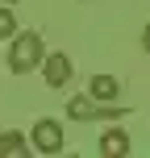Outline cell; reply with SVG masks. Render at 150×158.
<instances>
[{"instance_id":"1","label":"cell","mask_w":150,"mask_h":158,"mask_svg":"<svg viewBox=\"0 0 150 158\" xmlns=\"http://www.w3.org/2000/svg\"><path fill=\"white\" fill-rule=\"evenodd\" d=\"M38 63H46V46H42V33H38V29L13 33V50H8V71L25 75V71H33Z\"/></svg>"},{"instance_id":"2","label":"cell","mask_w":150,"mask_h":158,"mask_svg":"<svg viewBox=\"0 0 150 158\" xmlns=\"http://www.w3.org/2000/svg\"><path fill=\"white\" fill-rule=\"evenodd\" d=\"M33 150L38 154H58L63 150V125L58 121H38L33 125Z\"/></svg>"},{"instance_id":"3","label":"cell","mask_w":150,"mask_h":158,"mask_svg":"<svg viewBox=\"0 0 150 158\" xmlns=\"http://www.w3.org/2000/svg\"><path fill=\"white\" fill-rule=\"evenodd\" d=\"M42 75H46L50 87H67V79H71V58L67 54H50L46 63H42Z\"/></svg>"},{"instance_id":"4","label":"cell","mask_w":150,"mask_h":158,"mask_svg":"<svg viewBox=\"0 0 150 158\" xmlns=\"http://www.w3.org/2000/svg\"><path fill=\"white\" fill-rule=\"evenodd\" d=\"M96 112H100V100H96L92 92H88V96H75V100L67 104V117H71V121H92Z\"/></svg>"},{"instance_id":"5","label":"cell","mask_w":150,"mask_h":158,"mask_svg":"<svg viewBox=\"0 0 150 158\" xmlns=\"http://www.w3.org/2000/svg\"><path fill=\"white\" fill-rule=\"evenodd\" d=\"M100 154L104 158H125L129 154V137L121 133V129H109V133L100 137Z\"/></svg>"},{"instance_id":"6","label":"cell","mask_w":150,"mask_h":158,"mask_svg":"<svg viewBox=\"0 0 150 158\" xmlns=\"http://www.w3.org/2000/svg\"><path fill=\"white\" fill-rule=\"evenodd\" d=\"M88 92H92L100 104H113V100H117V92H121V83H117L113 75H92V87H88Z\"/></svg>"},{"instance_id":"7","label":"cell","mask_w":150,"mask_h":158,"mask_svg":"<svg viewBox=\"0 0 150 158\" xmlns=\"http://www.w3.org/2000/svg\"><path fill=\"white\" fill-rule=\"evenodd\" d=\"M0 158H29V142L21 133H0Z\"/></svg>"},{"instance_id":"8","label":"cell","mask_w":150,"mask_h":158,"mask_svg":"<svg viewBox=\"0 0 150 158\" xmlns=\"http://www.w3.org/2000/svg\"><path fill=\"white\" fill-rule=\"evenodd\" d=\"M17 33V17H13V8H0V38H13Z\"/></svg>"},{"instance_id":"9","label":"cell","mask_w":150,"mask_h":158,"mask_svg":"<svg viewBox=\"0 0 150 158\" xmlns=\"http://www.w3.org/2000/svg\"><path fill=\"white\" fill-rule=\"evenodd\" d=\"M142 46H146V54H150V25H146V33H142Z\"/></svg>"},{"instance_id":"10","label":"cell","mask_w":150,"mask_h":158,"mask_svg":"<svg viewBox=\"0 0 150 158\" xmlns=\"http://www.w3.org/2000/svg\"><path fill=\"white\" fill-rule=\"evenodd\" d=\"M4 4H17V0H4Z\"/></svg>"}]
</instances>
